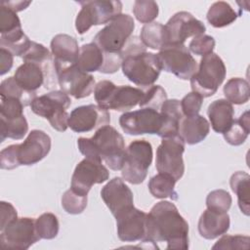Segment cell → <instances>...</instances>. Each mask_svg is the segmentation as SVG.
Instances as JSON below:
<instances>
[{
  "label": "cell",
  "instance_id": "7402d4cb",
  "mask_svg": "<svg viewBox=\"0 0 250 250\" xmlns=\"http://www.w3.org/2000/svg\"><path fill=\"white\" fill-rule=\"evenodd\" d=\"M230 225L228 212H217L206 209L198 221L199 234L205 239H215L225 234Z\"/></svg>",
  "mask_w": 250,
  "mask_h": 250
},
{
  "label": "cell",
  "instance_id": "4fadbf2b",
  "mask_svg": "<svg viewBox=\"0 0 250 250\" xmlns=\"http://www.w3.org/2000/svg\"><path fill=\"white\" fill-rule=\"evenodd\" d=\"M119 125L128 135H158L162 127V117L158 110L141 107V109L123 113L119 118Z\"/></svg>",
  "mask_w": 250,
  "mask_h": 250
},
{
  "label": "cell",
  "instance_id": "d6a6232c",
  "mask_svg": "<svg viewBox=\"0 0 250 250\" xmlns=\"http://www.w3.org/2000/svg\"><path fill=\"white\" fill-rule=\"evenodd\" d=\"M223 135L227 143L229 145H242L249 135V111H245L238 119H234L229 129Z\"/></svg>",
  "mask_w": 250,
  "mask_h": 250
},
{
  "label": "cell",
  "instance_id": "4316f807",
  "mask_svg": "<svg viewBox=\"0 0 250 250\" xmlns=\"http://www.w3.org/2000/svg\"><path fill=\"white\" fill-rule=\"evenodd\" d=\"M104 62V53L95 44H84L80 48L76 65L84 72L101 71Z\"/></svg>",
  "mask_w": 250,
  "mask_h": 250
},
{
  "label": "cell",
  "instance_id": "9a60e30c",
  "mask_svg": "<svg viewBox=\"0 0 250 250\" xmlns=\"http://www.w3.org/2000/svg\"><path fill=\"white\" fill-rule=\"evenodd\" d=\"M61 91L75 99H83L92 94L95 89L93 75L82 71L76 64H71L55 70Z\"/></svg>",
  "mask_w": 250,
  "mask_h": 250
},
{
  "label": "cell",
  "instance_id": "f1b7e54d",
  "mask_svg": "<svg viewBox=\"0 0 250 250\" xmlns=\"http://www.w3.org/2000/svg\"><path fill=\"white\" fill-rule=\"evenodd\" d=\"M177 181L170 175L158 173L148 182V189L155 198H170L178 200V192L175 190Z\"/></svg>",
  "mask_w": 250,
  "mask_h": 250
},
{
  "label": "cell",
  "instance_id": "ac0fdd59",
  "mask_svg": "<svg viewBox=\"0 0 250 250\" xmlns=\"http://www.w3.org/2000/svg\"><path fill=\"white\" fill-rule=\"evenodd\" d=\"M114 217L116 219L117 235L121 241L135 242L145 240L146 234V213L132 206Z\"/></svg>",
  "mask_w": 250,
  "mask_h": 250
},
{
  "label": "cell",
  "instance_id": "6da1fadb",
  "mask_svg": "<svg viewBox=\"0 0 250 250\" xmlns=\"http://www.w3.org/2000/svg\"><path fill=\"white\" fill-rule=\"evenodd\" d=\"M142 242H166V249L188 248V224L175 204L159 201L147 214L146 234Z\"/></svg>",
  "mask_w": 250,
  "mask_h": 250
},
{
  "label": "cell",
  "instance_id": "e575fe53",
  "mask_svg": "<svg viewBox=\"0 0 250 250\" xmlns=\"http://www.w3.org/2000/svg\"><path fill=\"white\" fill-rule=\"evenodd\" d=\"M0 97H12L21 101L24 106L30 105L31 102L36 98V93H29L23 90L16 81L15 77H9L0 84Z\"/></svg>",
  "mask_w": 250,
  "mask_h": 250
},
{
  "label": "cell",
  "instance_id": "d590c367",
  "mask_svg": "<svg viewBox=\"0 0 250 250\" xmlns=\"http://www.w3.org/2000/svg\"><path fill=\"white\" fill-rule=\"evenodd\" d=\"M21 59L23 60V62L40 64L46 69L49 68L50 62H54V60H52V54L50 53V51L44 45L34 41L30 42L26 51L21 56Z\"/></svg>",
  "mask_w": 250,
  "mask_h": 250
},
{
  "label": "cell",
  "instance_id": "836d02e7",
  "mask_svg": "<svg viewBox=\"0 0 250 250\" xmlns=\"http://www.w3.org/2000/svg\"><path fill=\"white\" fill-rule=\"evenodd\" d=\"M0 128L1 142H4L6 138L21 140L26 135L28 131V123L24 115L12 119H6L1 117Z\"/></svg>",
  "mask_w": 250,
  "mask_h": 250
},
{
  "label": "cell",
  "instance_id": "484cf974",
  "mask_svg": "<svg viewBox=\"0 0 250 250\" xmlns=\"http://www.w3.org/2000/svg\"><path fill=\"white\" fill-rule=\"evenodd\" d=\"M159 112L162 117V127L158 136L166 138L178 135L180 122L184 117L180 101L177 99H167L163 103Z\"/></svg>",
  "mask_w": 250,
  "mask_h": 250
},
{
  "label": "cell",
  "instance_id": "2e32d148",
  "mask_svg": "<svg viewBox=\"0 0 250 250\" xmlns=\"http://www.w3.org/2000/svg\"><path fill=\"white\" fill-rule=\"evenodd\" d=\"M108 177L109 172L102 162L85 157L74 169L70 188L81 195H88L94 185L105 182Z\"/></svg>",
  "mask_w": 250,
  "mask_h": 250
},
{
  "label": "cell",
  "instance_id": "b9f144b4",
  "mask_svg": "<svg viewBox=\"0 0 250 250\" xmlns=\"http://www.w3.org/2000/svg\"><path fill=\"white\" fill-rule=\"evenodd\" d=\"M215 44H216L215 39L212 36L206 35V34H200L193 37V39L189 42L188 49L193 54L203 57L213 53Z\"/></svg>",
  "mask_w": 250,
  "mask_h": 250
},
{
  "label": "cell",
  "instance_id": "74e56055",
  "mask_svg": "<svg viewBox=\"0 0 250 250\" xmlns=\"http://www.w3.org/2000/svg\"><path fill=\"white\" fill-rule=\"evenodd\" d=\"M167 100V94L160 85H152L144 91V96L139 104L141 107H150L160 110L163 103Z\"/></svg>",
  "mask_w": 250,
  "mask_h": 250
},
{
  "label": "cell",
  "instance_id": "d4e9b609",
  "mask_svg": "<svg viewBox=\"0 0 250 250\" xmlns=\"http://www.w3.org/2000/svg\"><path fill=\"white\" fill-rule=\"evenodd\" d=\"M207 114L212 129L216 133L224 134L227 132L234 120L232 104L225 99H219L212 102L208 106Z\"/></svg>",
  "mask_w": 250,
  "mask_h": 250
},
{
  "label": "cell",
  "instance_id": "bcb514c9",
  "mask_svg": "<svg viewBox=\"0 0 250 250\" xmlns=\"http://www.w3.org/2000/svg\"><path fill=\"white\" fill-rule=\"evenodd\" d=\"M0 210H1L0 230H2L10 222L18 218V213L15 207L10 202H6V201H1Z\"/></svg>",
  "mask_w": 250,
  "mask_h": 250
},
{
  "label": "cell",
  "instance_id": "5b68a950",
  "mask_svg": "<svg viewBox=\"0 0 250 250\" xmlns=\"http://www.w3.org/2000/svg\"><path fill=\"white\" fill-rule=\"evenodd\" d=\"M71 104V100L62 91H51L40 97H36L30 104L31 110L49 121L52 128L59 132H64L67 127L69 114L66 109Z\"/></svg>",
  "mask_w": 250,
  "mask_h": 250
},
{
  "label": "cell",
  "instance_id": "d6986e66",
  "mask_svg": "<svg viewBox=\"0 0 250 250\" xmlns=\"http://www.w3.org/2000/svg\"><path fill=\"white\" fill-rule=\"evenodd\" d=\"M110 123L109 112L96 104L75 107L69 114L68 127L76 133L90 132Z\"/></svg>",
  "mask_w": 250,
  "mask_h": 250
},
{
  "label": "cell",
  "instance_id": "f35d334b",
  "mask_svg": "<svg viewBox=\"0 0 250 250\" xmlns=\"http://www.w3.org/2000/svg\"><path fill=\"white\" fill-rule=\"evenodd\" d=\"M87 195L76 193L71 188L67 189L62 196V206L68 214H80L87 207Z\"/></svg>",
  "mask_w": 250,
  "mask_h": 250
},
{
  "label": "cell",
  "instance_id": "30bf717a",
  "mask_svg": "<svg viewBox=\"0 0 250 250\" xmlns=\"http://www.w3.org/2000/svg\"><path fill=\"white\" fill-rule=\"evenodd\" d=\"M185 144L182 137L178 134L172 137L162 138L156 150L155 167L157 171L170 175L177 182L183 177L185 172L183 160Z\"/></svg>",
  "mask_w": 250,
  "mask_h": 250
},
{
  "label": "cell",
  "instance_id": "cb8c5ba5",
  "mask_svg": "<svg viewBox=\"0 0 250 250\" xmlns=\"http://www.w3.org/2000/svg\"><path fill=\"white\" fill-rule=\"evenodd\" d=\"M46 74L47 69L40 64L24 62L17 68L14 77L23 90L35 93L43 85Z\"/></svg>",
  "mask_w": 250,
  "mask_h": 250
},
{
  "label": "cell",
  "instance_id": "83f0119b",
  "mask_svg": "<svg viewBox=\"0 0 250 250\" xmlns=\"http://www.w3.org/2000/svg\"><path fill=\"white\" fill-rule=\"evenodd\" d=\"M238 16L229 3L218 1L210 6L206 18L212 26L221 28L232 23Z\"/></svg>",
  "mask_w": 250,
  "mask_h": 250
},
{
  "label": "cell",
  "instance_id": "8992f818",
  "mask_svg": "<svg viewBox=\"0 0 250 250\" xmlns=\"http://www.w3.org/2000/svg\"><path fill=\"white\" fill-rule=\"evenodd\" d=\"M226 65L223 60L215 53L203 56L198 69L190 77L192 92L203 98L213 96L226 77Z\"/></svg>",
  "mask_w": 250,
  "mask_h": 250
},
{
  "label": "cell",
  "instance_id": "277c9868",
  "mask_svg": "<svg viewBox=\"0 0 250 250\" xmlns=\"http://www.w3.org/2000/svg\"><path fill=\"white\" fill-rule=\"evenodd\" d=\"M144 91L140 88L121 85L116 86L108 80L100 81L94 89V97L98 105L104 109L125 111L140 104Z\"/></svg>",
  "mask_w": 250,
  "mask_h": 250
},
{
  "label": "cell",
  "instance_id": "52a82bcc",
  "mask_svg": "<svg viewBox=\"0 0 250 250\" xmlns=\"http://www.w3.org/2000/svg\"><path fill=\"white\" fill-rule=\"evenodd\" d=\"M81 10L75 20V28L79 34L87 32L93 25L105 24L113 21L122 12L120 1L94 0L80 1Z\"/></svg>",
  "mask_w": 250,
  "mask_h": 250
},
{
  "label": "cell",
  "instance_id": "f546056e",
  "mask_svg": "<svg viewBox=\"0 0 250 250\" xmlns=\"http://www.w3.org/2000/svg\"><path fill=\"white\" fill-rule=\"evenodd\" d=\"M249 180L250 176L244 171L235 172L231 175L229 180L230 188L237 195L239 209L246 216H249L250 214Z\"/></svg>",
  "mask_w": 250,
  "mask_h": 250
},
{
  "label": "cell",
  "instance_id": "c3c4849f",
  "mask_svg": "<svg viewBox=\"0 0 250 250\" xmlns=\"http://www.w3.org/2000/svg\"><path fill=\"white\" fill-rule=\"evenodd\" d=\"M30 3H31L30 1H2L1 2V4L9 7L16 13L26 9V7L30 5Z\"/></svg>",
  "mask_w": 250,
  "mask_h": 250
},
{
  "label": "cell",
  "instance_id": "ab89813d",
  "mask_svg": "<svg viewBox=\"0 0 250 250\" xmlns=\"http://www.w3.org/2000/svg\"><path fill=\"white\" fill-rule=\"evenodd\" d=\"M158 5L154 1L137 0L134 2L133 13L136 19L142 23L152 22L158 16Z\"/></svg>",
  "mask_w": 250,
  "mask_h": 250
},
{
  "label": "cell",
  "instance_id": "7a4b0ae2",
  "mask_svg": "<svg viewBox=\"0 0 250 250\" xmlns=\"http://www.w3.org/2000/svg\"><path fill=\"white\" fill-rule=\"evenodd\" d=\"M122 71L129 81L142 88H148L158 79L162 70L156 54L146 51L137 36H131L121 51Z\"/></svg>",
  "mask_w": 250,
  "mask_h": 250
},
{
  "label": "cell",
  "instance_id": "f6af8a7d",
  "mask_svg": "<svg viewBox=\"0 0 250 250\" xmlns=\"http://www.w3.org/2000/svg\"><path fill=\"white\" fill-rule=\"evenodd\" d=\"M181 103V108L184 116H193L198 114L201 109L203 97L195 92H190L187 94Z\"/></svg>",
  "mask_w": 250,
  "mask_h": 250
},
{
  "label": "cell",
  "instance_id": "ba28073f",
  "mask_svg": "<svg viewBox=\"0 0 250 250\" xmlns=\"http://www.w3.org/2000/svg\"><path fill=\"white\" fill-rule=\"evenodd\" d=\"M152 156V146L149 142L146 140L133 141L126 148L121 169L122 178L132 185L142 184L146 178Z\"/></svg>",
  "mask_w": 250,
  "mask_h": 250
},
{
  "label": "cell",
  "instance_id": "3957f363",
  "mask_svg": "<svg viewBox=\"0 0 250 250\" xmlns=\"http://www.w3.org/2000/svg\"><path fill=\"white\" fill-rule=\"evenodd\" d=\"M77 146L86 158L98 162L104 161L114 171L122 169L126 152L125 142L115 128L104 125L99 128L92 138H79Z\"/></svg>",
  "mask_w": 250,
  "mask_h": 250
},
{
  "label": "cell",
  "instance_id": "7dc6e473",
  "mask_svg": "<svg viewBox=\"0 0 250 250\" xmlns=\"http://www.w3.org/2000/svg\"><path fill=\"white\" fill-rule=\"evenodd\" d=\"M14 55L5 48H0V74L9 72L13 66Z\"/></svg>",
  "mask_w": 250,
  "mask_h": 250
},
{
  "label": "cell",
  "instance_id": "ee69618b",
  "mask_svg": "<svg viewBox=\"0 0 250 250\" xmlns=\"http://www.w3.org/2000/svg\"><path fill=\"white\" fill-rule=\"evenodd\" d=\"M23 104L21 101L12 97L1 98L0 115L2 118L12 119L23 115Z\"/></svg>",
  "mask_w": 250,
  "mask_h": 250
},
{
  "label": "cell",
  "instance_id": "9c48e42d",
  "mask_svg": "<svg viewBox=\"0 0 250 250\" xmlns=\"http://www.w3.org/2000/svg\"><path fill=\"white\" fill-rule=\"evenodd\" d=\"M135 22L131 16L121 14L100 30L93 39L103 52L119 54L132 36Z\"/></svg>",
  "mask_w": 250,
  "mask_h": 250
},
{
  "label": "cell",
  "instance_id": "7bdbcfd3",
  "mask_svg": "<svg viewBox=\"0 0 250 250\" xmlns=\"http://www.w3.org/2000/svg\"><path fill=\"white\" fill-rule=\"evenodd\" d=\"M250 238L246 235H223L212 249H248Z\"/></svg>",
  "mask_w": 250,
  "mask_h": 250
},
{
  "label": "cell",
  "instance_id": "ffe728a7",
  "mask_svg": "<svg viewBox=\"0 0 250 250\" xmlns=\"http://www.w3.org/2000/svg\"><path fill=\"white\" fill-rule=\"evenodd\" d=\"M101 196L113 216L134 206L133 192L119 177H114L102 188Z\"/></svg>",
  "mask_w": 250,
  "mask_h": 250
},
{
  "label": "cell",
  "instance_id": "8d00e7d4",
  "mask_svg": "<svg viewBox=\"0 0 250 250\" xmlns=\"http://www.w3.org/2000/svg\"><path fill=\"white\" fill-rule=\"evenodd\" d=\"M35 228L41 239H53L59 233L60 224L53 213H43L35 220Z\"/></svg>",
  "mask_w": 250,
  "mask_h": 250
},
{
  "label": "cell",
  "instance_id": "44dd1931",
  "mask_svg": "<svg viewBox=\"0 0 250 250\" xmlns=\"http://www.w3.org/2000/svg\"><path fill=\"white\" fill-rule=\"evenodd\" d=\"M51 52L54 60V69L75 64L80 48L77 40L68 34H57L51 41Z\"/></svg>",
  "mask_w": 250,
  "mask_h": 250
},
{
  "label": "cell",
  "instance_id": "e0dca14e",
  "mask_svg": "<svg viewBox=\"0 0 250 250\" xmlns=\"http://www.w3.org/2000/svg\"><path fill=\"white\" fill-rule=\"evenodd\" d=\"M14 146L18 166H29L47 156L51 149V138L44 131L32 130L21 144Z\"/></svg>",
  "mask_w": 250,
  "mask_h": 250
},
{
  "label": "cell",
  "instance_id": "1f68e13d",
  "mask_svg": "<svg viewBox=\"0 0 250 250\" xmlns=\"http://www.w3.org/2000/svg\"><path fill=\"white\" fill-rule=\"evenodd\" d=\"M224 94L230 104H242L248 102L250 96L249 83L240 77L230 78L224 86Z\"/></svg>",
  "mask_w": 250,
  "mask_h": 250
},
{
  "label": "cell",
  "instance_id": "60d3db41",
  "mask_svg": "<svg viewBox=\"0 0 250 250\" xmlns=\"http://www.w3.org/2000/svg\"><path fill=\"white\" fill-rule=\"evenodd\" d=\"M231 202V195L225 189L212 190L206 197L207 209L217 212H228Z\"/></svg>",
  "mask_w": 250,
  "mask_h": 250
},
{
  "label": "cell",
  "instance_id": "8fae6325",
  "mask_svg": "<svg viewBox=\"0 0 250 250\" xmlns=\"http://www.w3.org/2000/svg\"><path fill=\"white\" fill-rule=\"evenodd\" d=\"M161 68L180 79L188 80L197 70V63L185 44L167 45L157 54Z\"/></svg>",
  "mask_w": 250,
  "mask_h": 250
},
{
  "label": "cell",
  "instance_id": "603a6c76",
  "mask_svg": "<svg viewBox=\"0 0 250 250\" xmlns=\"http://www.w3.org/2000/svg\"><path fill=\"white\" fill-rule=\"evenodd\" d=\"M209 132L210 124L202 115L184 116L180 122L179 135L188 145H195L202 142Z\"/></svg>",
  "mask_w": 250,
  "mask_h": 250
},
{
  "label": "cell",
  "instance_id": "4dcf8cb0",
  "mask_svg": "<svg viewBox=\"0 0 250 250\" xmlns=\"http://www.w3.org/2000/svg\"><path fill=\"white\" fill-rule=\"evenodd\" d=\"M140 39L146 47L160 51L166 46L164 25L155 21L145 24L142 27Z\"/></svg>",
  "mask_w": 250,
  "mask_h": 250
},
{
  "label": "cell",
  "instance_id": "5bb4252c",
  "mask_svg": "<svg viewBox=\"0 0 250 250\" xmlns=\"http://www.w3.org/2000/svg\"><path fill=\"white\" fill-rule=\"evenodd\" d=\"M166 46L180 45L190 36L204 34L206 27L204 23L195 19L188 12H178L164 25Z\"/></svg>",
  "mask_w": 250,
  "mask_h": 250
},
{
  "label": "cell",
  "instance_id": "7c38bea8",
  "mask_svg": "<svg viewBox=\"0 0 250 250\" xmlns=\"http://www.w3.org/2000/svg\"><path fill=\"white\" fill-rule=\"evenodd\" d=\"M35 221L28 217L17 218L10 222L0 234V244L5 249L25 250L40 240Z\"/></svg>",
  "mask_w": 250,
  "mask_h": 250
}]
</instances>
